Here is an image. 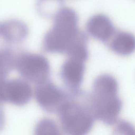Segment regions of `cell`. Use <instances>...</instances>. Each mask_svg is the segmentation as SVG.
<instances>
[{"label": "cell", "instance_id": "obj_13", "mask_svg": "<svg viewBox=\"0 0 135 135\" xmlns=\"http://www.w3.org/2000/svg\"><path fill=\"white\" fill-rule=\"evenodd\" d=\"M6 79L0 80V103L6 102L5 88Z\"/></svg>", "mask_w": 135, "mask_h": 135}, {"label": "cell", "instance_id": "obj_10", "mask_svg": "<svg viewBox=\"0 0 135 135\" xmlns=\"http://www.w3.org/2000/svg\"><path fill=\"white\" fill-rule=\"evenodd\" d=\"M4 22L12 44L19 43L27 38L28 32V28L24 23L16 20H9Z\"/></svg>", "mask_w": 135, "mask_h": 135}, {"label": "cell", "instance_id": "obj_8", "mask_svg": "<svg viewBox=\"0 0 135 135\" xmlns=\"http://www.w3.org/2000/svg\"><path fill=\"white\" fill-rule=\"evenodd\" d=\"M85 61L68 57L61 68L64 81L72 87L78 86L82 81L85 72Z\"/></svg>", "mask_w": 135, "mask_h": 135}, {"label": "cell", "instance_id": "obj_11", "mask_svg": "<svg viewBox=\"0 0 135 135\" xmlns=\"http://www.w3.org/2000/svg\"><path fill=\"white\" fill-rule=\"evenodd\" d=\"M16 55L11 49L0 51V80L6 79L15 68Z\"/></svg>", "mask_w": 135, "mask_h": 135}, {"label": "cell", "instance_id": "obj_4", "mask_svg": "<svg viewBox=\"0 0 135 135\" xmlns=\"http://www.w3.org/2000/svg\"><path fill=\"white\" fill-rule=\"evenodd\" d=\"M15 68L25 80L38 85L46 81L50 74L47 59L34 53L25 52L17 55Z\"/></svg>", "mask_w": 135, "mask_h": 135}, {"label": "cell", "instance_id": "obj_2", "mask_svg": "<svg viewBox=\"0 0 135 135\" xmlns=\"http://www.w3.org/2000/svg\"><path fill=\"white\" fill-rule=\"evenodd\" d=\"M118 87L115 79L109 75L99 76L93 85V113L108 124L115 123L120 112L121 103L117 96Z\"/></svg>", "mask_w": 135, "mask_h": 135}, {"label": "cell", "instance_id": "obj_7", "mask_svg": "<svg viewBox=\"0 0 135 135\" xmlns=\"http://www.w3.org/2000/svg\"><path fill=\"white\" fill-rule=\"evenodd\" d=\"M87 32L91 36L102 42L111 40L115 35L112 22L105 15L98 14L91 17L86 23Z\"/></svg>", "mask_w": 135, "mask_h": 135}, {"label": "cell", "instance_id": "obj_1", "mask_svg": "<svg viewBox=\"0 0 135 135\" xmlns=\"http://www.w3.org/2000/svg\"><path fill=\"white\" fill-rule=\"evenodd\" d=\"M81 32L76 12L70 8H62L55 15L53 25L44 38L43 48L49 53L66 54Z\"/></svg>", "mask_w": 135, "mask_h": 135}, {"label": "cell", "instance_id": "obj_5", "mask_svg": "<svg viewBox=\"0 0 135 135\" xmlns=\"http://www.w3.org/2000/svg\"><path fill=\"white\" fill-rule=\"evenodd\" d=\"M32 95V90L26 80L16 78L6 82V102L16 106H23L30 101Z\"/></svg>", "mask_w": 135, "mask_h": 135}, {"label": "cell", "instance_id": "obj_14", "mask_svg": "<svg viewBox=\"0 0 135 135\" xmlns=\"http://www.w3.org/2000/svg\"><path fill=\"white\" fill-rule=\"evenodd\" d=\"M5 117L4 108L0 103V132L2 131L4 127Z\"/></svg>", "mask_w": 135, "mask_h": 135}, {"label": "cell", "instance_id": "obj_3", "mask_svg": "<svg viewBox=\"0 0 135 135\" xmlns=\"http://www.w3.org/2000/svg\"><path fill=\"white\" fill-rule=\"evenodd\" d=\"M58 111L62 128L69 134H85L93 127L91 113L75 102H63Z\"/></svg>", "mask_w": 135, "mask_h": 135}, {"label": "cell", "instance_id": "obj_9", "mask_svg": "<svg viewBox=\"0 0 135 135\" xmlns=\"http://www.w3.org/2000/svg\"><path fill=\"white\" fill-rule=\"evenodd\" d=\"M111 39L110 47L117 54L127 55L135 50V37L131 33L119 32L115 33Z\"/></svg>", "mask_w": 135, "mask_h": 135}, {"label": "cell", "instance_id": "obj_6", "mask_svg": "<svg viewBox=\"0 0 135 135\" xmlns=\"http://www.w3.org/2000/svg\"><path fill=\"white\" fill-rule=\"evenodd\" d=\"M35 96L39 105L48 111L58 110L63 103L62 92L55 85L47 81L38 84Z\"/></svg>", "mask_w": 135, "mask_h": 135}, {"label": "cell", "instance_id": "obj_12", "mask_svg": "<svg viewBox=\"0 0 135 135\" xmlns=\"http://www.w3.org/2000/svg\"><path fill=\"white\" fill-rule=\"evenodd\" d=\"M35 134L56 135L59 134V129L56 123L52 120L44 119L40 121L36 126Z\"/></svg>", "mask_w": 135, "mask_h": 135}]
</instances>
